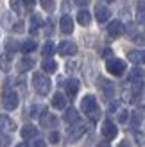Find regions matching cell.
I'll use <instances>...</instances> for the list:
<instances>
[{"instance_id":"9a60e30c","label":"cell","mask_w":145,"mask_h":147,"mask_svg":"<svg viewBox=\"0 0 145 147\" xmlns=\"http://www.w3.org/2000/svg\"><path fill=\"white\" fill-rule=\"evenodd\" d=\"M64 86H66V93L70 95V97H75V93L79 92V86H81V83H79V79H68Z\"/></svg>"},{"instance_id":"603a6c76","label":"cell","mask_w":145,"mask_h":147,"mask_svg":"<svg viewBox=\"0 0 145 147\" xmlns=\"http://www.w3.org/2000/svg\"><path fill=\"white\" fill-rule=\"evenodd\" d=\"M0 70L2 72H9L11 70V54L0 56Z\"/></svg>"},{"instance_id":"60d3db41","label":"cell","mask_w":145,"mask_h":147,"mask_svg":"<svg viewBox=\"0 0 145 147\" xmlns=\"http://www.w3.org/2000/svg\"><path fill=\"white\" fill-rule=\"evenodd\" d=\"M118 147H131V142H129V140H122L118 144Z\"/></svg>"},{"instance_id":"44dd1931","label":"cell","mask_w":145,"mask_h":147,"mask_svg":"<svg viewBox=\"0 0 145 147\" xmlns=\"http://www.w3.org/2000/svg\"><path fill=\"white\" fill-rule=\"evenodd\" d=\"M77 22H79V24H81L83 27L90 25V22H91V14H90L88 11H79V13H77Z\"/></svg>"},{"instance_id":"9c48e42d","label":"cell","mask_w":145,"mask_h":147,"mask_svg":"<svg viewBox=\"0 0 145 147\" xmlns=\"http://www.w3.org/2000/svg\"><path fill=\"white\" fill-rule=\"evenodd\" d=\"M40 122H41V126H43V127H47V129L57 126V119H56L52 113H48V111H43V113H41Z\"/></svg>"},{"instance_id":"83f0119b","label":"cell","mask_w":145,"mask_h":147,"mask_svg":"<svg viewBox=\"0 0 145 147\" xmlns=\"http://www.w3.org/2000/svg\"><path fill=\"white\" fill-rule=\"evenodd\" d=\"M136 16H138L140 22H145V0L138 4V9H136Z\"/></svg>"},{"instance_id":"8992f818","label":"cell","mask_w":145,"mask_h":147,"mask_svg":"<svg viewBox=\"0 0 145 147\" xmlns=\"http://www.w3.org/2000/svg\"><path fill=\"white\" fill-rule=\"evenodd\" d=\"M57 52L61 56H75L77 54V45L74 41H61L57 47Z\"/></svg>"},{"instance_id":"7bdbcfd3","label":"cell","mask_w":145,"mask_h":147,"mask_svg":"<svg viewBox=\"0 0 145 147\" xmlns=\"http://www.w3.org/2000/svg\"><path fill=\"white\" fill-rule=\"evenodd\" d=\"M34 2H36V0H23V4H25L27 7H32V5H34Z\"/></svg>"},{"instance_id":"5b68a950","label":"cell","mask_w":145,"mask_h":147,"mask_svg":"<svg viewBox=\"0 0 145 147\" xmlns=\"http://www.w3.org/2000/svg\"><path fill=\"white\" fill-rule=\"evenodd\" d=\"M124 31H126V27L120 20H113V22H109V25H107V34H109L111 38H118V36L124 34Z\"/></svg>"},{"instance_id":"e575fe53","label":"cell","mask_w":145,"mask_h":147,"mask_svg":"<svg viewBox=\"0 0 145 147\" xmlns=\"http://www.w3.org/2000/svg\"><path fill=\"white\" fill-rule=\"evenodd\" d=\"M13 31L14 32H23V22H16V24L13 25Z\"/></svg>"},{"instance_id":"f1b7e54d","label":"cell","mask_w":145,"mask_h":147,"mask_svg":"<svg viewBox=\"0 0 145 147\" xmlns=\"http://www.w3.org/2000/svg\"><path fill=\"white\" fill-rule=\"evenodd\" d=\"M140 124H142V115H140L138 111H134V113L131 115V126L136 129V127L140 126Z\"/></svg>"},{"instance_id":"ee69618b","label":"cell","mask_w":145,"mask_h":147,"mask_svg":"<svg viewBox=\"0 0 145 147\" xmlns=\"http://www.w3.org/2000/svg\"><path fill=\"white\" fill-rule=\"evenodd\" d=\"M97 147H111V145H109V144H107V142H100V144H99Z\"/></svg>"},{"instance_id":"74e56055","label":"cell","mask_w":145,"mask_h":147,"mask_svg":"<svg viewBox=\"0 0 145 147\" xmlns=\"http://www.w3.org/2000/svg\"><path fill=\"white\" fill-rule=\"evenodd\" d=\"M118 120L120 122H126L127 120V111H126V109H120V111H118Z\"/></svg>"},{"instance_id":"bcb514c9","label":"cell","mask_w":145,"mask_h":147,"mask_svg":"<svg viewBox=\"0 0 145 147\" xmlns=\"http://www.w3.org/2000/svg\"><path fill=\"white\" fill-rule=\"evenodd\" d=\"M104 2H107V4H111V2H115V0H104Z\"/></svg>"},{"instance_id":"2e32d148","label":"cell","mask_w":145,"mask_h":147,"mask_svg":"<svg viewBox=\"0 0 145 147\" xmlns=\"http://www.w3.org/2000/svg\"><path fill=\"white\" fill-rule=\"evenodd\" d=\"M34 136H38V129L32 124H27V126L21 127V138L23 140H29V138H34Z\"/></svg>"},{"instance_id":"52a82bcc","label":"cell","mask_w":145,"mask_h":147,"mask_svg":"<svg viewBox=\"0 0 145 147\" xmlns=\"http://www.w3.org/2000/svg\"><path fill=\"white\" fill-rule=\"evenodd\" d=\"M0 131L2 133H13V131H16V122L7 115H0Z\"/></svg>"},{"instance_id":"ab89813d","label":"cell","mask_w":145,"mask_h":147,"mask_svg":"<svg viewBox=\"0 0 145 147\" xmlns=\"http://www.w3.org/2000/svg\"><path fill=\"white\" fill-rule=\"evenodd\" d=\"M75 4H77V5H83V7H84V5H88V4H90V0H75Z\"/></svg>"},{"instance_id":"3957f363","label":"cell","mask_w":145,"mask_h":147,"mask_svg":"<svg viewBox=\"0 0 145 147\" xmlns=\"http://www.w3.org/2000/svg\"><path fill=\"white\" fill-rule=\"evenodd\" d=\"M2 104L7 111H13V109L18 108V95L14 93L13 90H4V97H2Z\"/></svg>"},{"instance_id":"6da1fadb","label":"cell","mask_w":145,"mask_h":147,"mask_svg":"<svg viewBox=\"0 0 145 147\" xmlns=\"http://www.w3.org/2000/svg\"><path fill=\"white\" fill-rule=\"evenodd\" d=\"M32 86H34V90L40 95H48L50 88H52V81H50L47 76H43V74H34Z\"/></svg>"},{"instance_id":"5bb4252c","label":"cell","mask_w":145,"mask_h":147,"mask_svg":"<svg viewBox=\"0 0 145 147\" xmlns=\"http://www.w3.org/2000/svg\"><path fill=\"white\" fill-rule=\"evenodd\" d=\"M97 106V99L93 97V95H86V97H83V100H81V109L84 113H88L91 108H95Z\"/></svg>"},{"instance_id":"4dcf8cb0","label":"cell","mask_w":145,"mask_h":147,"mask_svg":"<svg viewBox=\"0 0 145 147\" xmlns=\"http://www.w3.org/2000/svg\"><path fill=\"white\" fill-rule=\"evenodd\" d=\"M40 2H41V7L45 11H52L56 7V0H40Z\"/></svg>"},{"instance_id":"ffe728a7","label":"cell","mask_w":145,"mask_h":147,"mask_svg":"<svg viewBox=\"0 0 145 147\" xmlns=\"http://www.w3.org/2000/svg\"><path fill=\"white\" fill-rule=\"evenodd\" d=\"M41 68H43V72H47V74H54L57 70V63L54 59H50V57H47V59L41 63Z\"/></svg>"},{"instance_id":"7402d4cb","label":"cell","mask_w":145,"mask_h":147,"mask_svg":"<svg viewBox=\"0 0 145 147\" xmlns=\"http://www.w3.org/2000/svg\"><path fill=\"white\" fill-rule=\"evenodd\" d=\"M20 50H21L23 54H31V52H34V50H36V41H34V40H27V41H23V43L20 45Z\"/></svg>"},{"instance_id":"d6986e66","label":"cell","mask_w":145,"mask_h":147,"mask_svg":"<svg viewBox=\"0 0 145 147\" xmlns=\"http://www.w3.org/2000/svg\"><path fill=\"white\" fill-rule=\"evenodd\" d=\"M64 122H68V124H75V122H79V113H77V109H74V108H68L66 111H64Z\"/></svg>"},{"instance_id":"7c38bea8","label":"cell","mask_w":145,"mask_h":147,"mask_svg":"<svg viewBox=\"0 0 145 147\" xmlns=\"http://www.w3.org/2000/svg\"><path fill=\"white\" fill-rule=\"evenodd\" d=\"M59 27H61L63 34H72V32H74V20H72L68 14H64V16H61Z\"/></svg>"},{"instance_id":"30bf717a","label":"cell","mask_w":145,"mask_h":147,"mask_svg":"<svg viewBox=\"0 0 145 147\" xmlns=\"http://www.w3.org/2000/svg\"><path fill=\"white\" fill-rule=\"evenodd\" d=\"M109 16H111V11L107 9V7H104V5H97L95 7V18H97V22L106 24V22L109 20Z\"/></svg>"},{"instance_id":"836d02e7","label":"cell","mask_w":145,"mask_h":147,"mask_svg":"<svg viewBox=\"0 0 145 147\" xmlns=\"http://www.w3.org/2000/svg\"><path fill=\"white\" fill-rule=\"evenodd\" d=\"M11 138L9 136H0V147H9Z\"/></svg>"},{"instance_id":"f546056e","label":"cell","mask_w":145,"mask_h":147,"mask_svg":"<svg viewBox=\"0 0 145 147\" xmlns=\"http://www.w3.org/2000/svg\"><path fill=\"white\" fill-rule=\"evenodd\" d=\"M31 25H32V29H38V27L43 25V20H41L40 14H32L31 16Z\"/></svg>"},{"instance_id":"d590c367","label":"cell","mask_w":145,"mask_h":147,"mask_svg":"<svg viewBox=\"0 0 145 147\" xmlns=\"http://www.w3.org/2000/svg\"><path fill=\"white\" fill-rule=\"evenodd\" d=\"M20 5H21V4L18 2V0H11V7H13L16 13H21V7H20Z\"/></svg>"},{"instance_id":"ac0fdd59","label":"cell","mask_w":145,"mask_h":147,"mask_svg":"<svg viewBox=\"0 0 145 147\" xmlns=\"http://www.w3.org/2000/svg\"><path fill=\"white\" fill-rule=\"evenodd\" d=\"M52 106L56 109H64L66 108V97H64L63 93H56L52 97Z\"/></svg>"},{"instance_id":"d4e9b609","label":"cell","mask_w":145,"mask_h":147,"mask_svg":"<svg viewBox=\"0 0 145 147\" xmlns=\"http://www.w3.org/2000/svg\"><path fill=\"white\" fill-rule=\"evenodd\" d=\"M54 52H56V47H54V43H52V41H47L45 45H43V49H41V54L45 56V57H50Z\"/></svg>"},{"instance_id":"8d00e7d4","label":"cell","mask_w":145,"mask_h":147,"mask_svg":"<svg viewBox=\"0 0 145 147\" xmlns=\"http://www.w3.org/2000/svg\"><path fill=\"white\" fill-rule=\"evenodd\" d=\"M136 43H140V45H145V32L143 34H138V36H133Z\"/></svg>"},{"instance_id":"d6a6232c","label":"cell","mask_w":145,"mask_h":147,"mask_svg":"<svg viewBox=\"0 0 145 147\" xmlns=\"http://www.w3.org/2000/svg\"><path fill=\"white\" fill-rule=\"evenodd\" d=\"M59 138H61V135L57 133V131H52V133L48 135V140L52 142V144H59Z\"/></svg>"},{"instance_id":"ba28073f","label":"cell","mask_w":145,"mask_h":147,"mask_svg":"<svg viewBox=\"0 0 145 147\" xmlns=\"http://www.w3.org/2000/svg\"><path fill=\"white\" fill-rule=\"evenodd\" d=\"M102 135H104L106 140H113V138L118 135V127L115 126L111 120H106V122L102 124Z\"/></svg>"},{"instance_id":"f35d334b","label":"cell","mask_w":145,"mask_h":147,"mask_svg":"<svg viewBox=\"0 0 145 147\" xmlns=\"http://www.w3.org/2000/svg\"><path fill=\"white\" fill-rule=\"evenodd\" d=\"M102 56L106 57V59H111V56H113V52H111V50H109V49H106V50H104V52H102Z\"/></svg>"},{"instance_id":"f6af8a7d","label":"cell","mask_w":145,"mask_h":147,"mask_svg":"<svg viewBox=\"0 0 145 147\" xmlns=\"http://www.w3.org/2000/svg\"><path fill=\"white\" fill-rule=\"evenodd\" d=\"M16 147H29V145H27V144H25V142H20V144H18V145H16Z\"/></svg>"},{"instance_id":"277c9868","label":"cell","mask_w":145,"mask_h":147,"mask_svg":"<svg viewBox=\"0 0 145 147\" xmlns=\"http://www.w3.org/2000/svg\"><path fill=\"white\" fill-rule=\"evenodd\" d=\"M72 126H74V127H70V131H68V142H75V140H79V138L86 133V126L81 124V120L75 122V124H72Z\"/></svg>"},{"instance_id":"8fae6325","label":"cell","mask_w":145,"mask_h":147,"mask_svg":"<svg viewBox=\"0 0 145 147\" xmlns=\"http://www.w3.org/2000/svg\"><path fill=\"white\" fill-rule=\"evenodd\" d=\"M127 59L134 65H143L145 63V50H129Z\"/></svg>"},{"instance_id":"e0dca14e","label":"cell","mask_w":145,"mask_h":147,"mask_svg":"<svg viewBox=\"0 0 145 147\" xmlns=\"http://www.w3.org/2000/svg\"><path fill=\"white\" fill-rule=\"evenodd\" d=\"M34 68V59L32 57H23V59H20L18 63V72H29V70H32Z\"/></svg>"},{"instance_id":"4fadbf2b","label":"cell","mask_w":145,"mask_h":147,"mask_svg":"<svg viewBox=\"0 0 145 147\" xmlns=\"http://www.w3.org/2000/svg\"><path fill=\"white\" fill-rule=\"evenodd\" d=\"M99 86H100V90H102V93L106 95V97H111L113 92H115L113 83H111V81H107V79H104V77L99 79Z\"/></svg>"},{"instance_id":"b9f144b4","label":"cell","mask_w":145,"mask_h":147,"mask_svg":"<svg viewBox=\"0 0 145 147\" xmlns=\"http://www.w3.org/2000/svg\"><path fill=\"white\" fill-rule=\"evenodd\" d=\"M34 147H47V145H45V142H43V140H36L34 142Z\"/></svg>"},{"instance_id":"cb8c5ba5","label":"cell","mask_w":145,"mask_h":147,"mask_svg":"<svg viewBox=\"0 0 145 147\" xmlns=\"http://www.w3.org/2000/svg\"><path fill=\"white\" fill-rule=\"evenodd\" d=\"M143 76H145V72L140 67H136V68L131 70V74H129V81H131V83H133V81H142Z\"/></svg>"},{"instance_id":"484cf974","label":"cell","mask_w":145,"mask_h":147,"mask_svg":"<svg viewBox=\"0 0 145 147\" xmlns=\"http://www.w3.org/2000/svg\"><path fill=\"white\" fill-rule=\"evenodd\" d=\"M86 115L90 117V120H91V122H97V120L100 119V108H99V106H95V108H91V109H90V111L86 113Z\"/></svg>"},{"instance_id":"7a4b0ae2","label":"cell","mask_w":145,"mask_h":147,"mask_svg":"<svg viewBox=\"0 0 145 147\" xmlns=\"http://www.w3.org/2000/svg\"><path fill=\"white\" fill-rule=\"evenodd\" d=\"M106 68H107V72H109L111 76L118 77V76H122V74L126 72V63L122 59H117V57H111V59H107Z\"/></svg>"},{"instance_id":"1f68e13d","label":"cell","mask_w":145,"mask_h":147,"mask_svg":"<svg viewBox=\"0 0 145 147\" xmlns=\"http://www.w3.org/2000/svg\"><path fill=\"white\" fill-rule=\"evenodd\" d=\"M134 138H136V144H138V147H145V135H143V133H136Z\"/></svg>"},{"instance_id":"4316f807","label":"cell","mask_w":145,"mask_h":147,"mask_svg":"<svg viewBox=\"0 0 145 147\" xmlns=\"http://www.w3.org/2000/svg\"><path fill=\"white\" fill-rule=\"evenodd\" d=\"M5 50H7V54H14L16 50H20V43H16L14 40H9V41H7Z\"/></svg>"}]
</instances>
